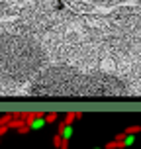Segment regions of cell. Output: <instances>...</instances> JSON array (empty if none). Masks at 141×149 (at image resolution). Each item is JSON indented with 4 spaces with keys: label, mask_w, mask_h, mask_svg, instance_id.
I'll list each match as a JSON object with an SVG mask.
<instances>
[{
    "label": "cell",
    "mask_w": 141,
    "mask_h": 149,
    "mask_svg": "<svg viewBox=\"0 0 141 149\" xmlns=\"http://www.w3.org/2000/svg\"><path fill=\"white\" fill-rule=\"evenodd\" d=\"M61 149H69V141H63V145H61Z\"/></svg>",
    "instance_id": "cell-10"
},
{
    "label": "cell",
    "mask_w": 141,
    "mask_h": 149,
    "mask_svg": "<svg viewBox=\"0 0 141 149\" xmlns=\"http://www.w3.org/2000/svg\"><path fill=\"white\" fill-rule=\"evenodd\" d=\"M28 124H30V127H31V132H37V130H41V127L47 124L45 122V114H41V112H37L35 116L31 120H28Z\"/></svg>",
    "instance_id": "cell-1"
},
{
    "label": "cell",
    "mask_w": 141,
    "mask_h": 149,
    "mask_svg": "<svg viewBox=\"0 0 141 149\" xmlns=\"http://www.w3.org/2000/svg\"><path fill=\"white\" fill-rule=\"evenodd\" d=\"M94 149H102V147H94Z\"/></svg>",
    "instance_id": "cell-11"
},
{
    "label": "cell",
    "mask_w": 141,
    "mask_h": 149,
    "mask_svg": "<svg viewBox=\"0 0 141 149\" xmlns=\"http://www.w3.org/2000/svg\"><path fill=\"white\" fill-rule=\"evenodd\" d=\"M10 130H12L10 126H0V137H2V135L6 134V132H10Z\"/></svg>",
    "instance_id": "cell-9"
},
{
    "label": "cell",
    "mask_w": 141,
    "mask_h": 149,
    "mask_svg": "<svg viewBox=\"0 0 141 149\" xmlns=\"http://www.w3.org/2000/svg\"><path fill=\"white\" fill-rule=\"evenodd\" d=\"M63 141H65V139H63V137H61L59 134H55V135H53V145H55L57 149H61V145H63Z\"/></svg>",
    "instance_id": "cell-8"
},
{
    "label": "cell",
    "mask_w": 141,
    "mask_h": 149,
    "mask_svg": "<svg viewBox=\"0 0 141 149\" xmlns=\"http://www.w3.org/2000/svg\"><path fill=\"white\" fill-rule=\"evenodd\" d=\"M122 141H124V145H126V147H131V145L135 143V135H131V134H126V137H124Z\"/></svg>",
    "instance_id": "cell-5"
},
{
    "label": "cell",
    "mask_w": 141,
    "mask_h": 149,
    "mask_svg": "<svg viewBox=\"0 0 141 149\" xmlns=\"http://www.w3.org/2000/svg\"><path fill=\"white\" fill-rule=\"evenodd\" d=\"M126 134H131V135H135V134H141V126H127L126 130H124Z\"/></svg>",
    "instance_id": "cell-7"
},
{
    "label": "cell",
    "mask_w": 141,
    "mask_h": 149,
    "mask_svg": "<svg viewBox=\"0 0 141 149\" xmlns=\"http://www.w3.org/2000/svg\"><path fill=\"white\" fill-rule=\"evenodd\" d=\"M14 114H4V116H2V118H0V126H10V124H12V122H14Z\"/></svg>",
    "instance_id": "cell-4"
},
{
    "label": "cell",
    "mask_w": 141,
    "mask_h": 149,
    "mask_svg": "<svg viewBox=\"0 0 141 149\" xmlns=\"http://www.w3.org/2000/svg\"><path fill=\"white\" fill-rule=\"evenodd\" d=\"M82 118V112H67V114H65V118H63V122H65V124H69V126H73V122L74 120H81Z\"/></svg>",
    "instance_id": "cell-3"
},
{
    "label": "cell",
    "mask_w": 141,
    "mask_h": 149,
    "mask_svg": "<svg viewBox=\"0 0 141 149\" xmlns=\"http://www.w3.org/2000/svg\"><path fill=\"white\" fill-rule=\"evenodd\" d=\"M57 120H59V114H57V112H51V114H45V122H47V124H55Z\"/></svg>",
    "instance_id": "cell-6"
},
{
    "label": "cell",
    "mask_w": 141,
    "mask_h": 149,
    "mask_svg": "<svg viewBox=\"0 0 141 149\" xmlns=\"http://www.w3.org/2000/svg\"><path fill=\"white\" fill-rule=\"evenodd\" d=\"M57 134L65 139V141H71V137H73V134H74V130H73V126H69V124H65V122H61L59 124V127H57Z\"/></svg>",
    "instance_id": "cell-2"
}]
</instances>
